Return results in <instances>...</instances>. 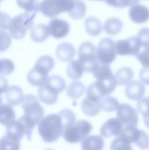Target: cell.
Here are the masks:
<instances>
[{
    "label": "cell",
    "instance_id": "obj_29",
    "mask_svg": "<svg viewBox=\"0 0 149 150\" xmlns=\"http://www.w3.org/2000/svg\"><path fill=\"white\" fill-rule=\"evenodd\" d=\"M85 91V85L79 81L71 83L67 88V96L73 99L79 98L84 95Z\"/></svg>",
    "mask_w": 149,
    "mask_h": 150
},
{
    "label": "cell",
    "instance_id": "obj_7",
    "mask_svg": "<svg viewBox=\"0 0 149 150\" xmlns=\"http://www.w3.org/2000/svg\"><path fill=\"white\" fill-rule=\"evenodd\" d=\"M78 60L82 64L85 71L92 73L99 63L93 43L87 41L81 44L78 49Z\"/></svg>",
    "mask_w": 149,
    "mask_h": 150
},
{
    "label": "cell",
    "instance_id": "obj_37",
    "mask_svg": "<svg viewBox=\"0 0 149 150\" xmlns=\"http://www.w3.org/2000/svg\"><path fill=\"white\" fill-rule=\"evenodd\" d=\"M20 142H16L9 138L6 135L0 139V149H19Z\"/></svg>",
    "mask_w": 149,
    "mask_h": 150
},
{
    "label": "cell",
    "instance_id": "obj_6",
    "mask_svg": "<svg viewBox=\"0 0 149 150\" xmlns=\"http://www.w3.org/2000/svg\"><path fill=\"white\" fill-rule=\"evenodd\" d=\"M75 0H43L40 2V12L46 16L54 18L61 13L70 12Z\"/></svg>",
    "mask_w": 149,
    "mask_h": 150
},
{
    "label": "cell",
    "instance_id": "obj_44",
    "mask_svg": "<svg viewBox=\"0 0 149 150\" xmlns=\"http://www.w3.org/2000/svg\"><path fill=\"white\" fill-rule=\"evenodd\" d=\"M139 77L141 81L147 85H149V67H144L141 69Z\"/></svg>",
    "mask_w": 149,
    "mask_h": 150
},
{
    "label": "cell",
    "instance_id": "obj_32",
    "mask_svg": "<svg viewBox=\"0 0 149 150\" xmlns=\"http://www.w3.org/2000/svg\"><path fill=\"white\" fill-rule=\"evenodd\" d=\"M131 142L122 132L113 139L110 145L111 149H132Z\"/></svg>",
    "mask_w": 149,
    "mask_h": 150
},
{
    "label": "cell",
    "instance_id": "obj_13",
    "mask_svg": "<svg viewBox=\"0 0 149 150\" xmlns=\"http://www.w3.org/2000/svg\"><path fill=\"white\" fill-rule=\"evenodd\" d=\"M47 26L50 35L56 39L64 38L68 34L70 29V25L66 21L58 18L50 20Z\"/></svg>",
    "mask_w": 149,
    "mask_h": 150
},
{
    "label": "cell",
    "instance_id": "obj_8",
    "mask_svg": "<svg viewBox=\"0 0 149 150\" xmlns=\"http://www.w3.org/2000/svg\"><path fill=\"white\" fill-rule=\"evenodd\" d=\"M22 107L25 115L29 117L37 125L44 115V110L37 98L33 94H28L24 96Z\"/></svg>",
    "mask_w": 149,
    "mask_h": 150
},
{
    "label": "cell",
    "instance_id": "obj_17",
    "mask_svg": "<svg viewBox=\"0 0 149 150\" xmlns=\"http://www.w3.org/2000/svg\"><path fill=\"white\" fill-rule=\"evenodd\" d=\"M145 89L144 84L138 81H133L127 84L125 88L127 97L132 100H138L145 94Z\"/></svg>",
    "mask_w": 149,
    "mask_h": 150
},
{
    "label": "cell",
    "instance_id": "obj_38",
    "mask_svg": "<svg viewBox=\"0 0 149 150\" xmlns=\"http://www.w3.org/2000/svg\"><path fill=\"white\" fill-rule=\"evenodd\" d=\"M15 69L13 62L8 59H0V74L8 75L12 73Z\"/></svg>",
    "mask_w": 149,
    "mask_h": 150
},
{
    "label": "cell",
    "instance_id": "obj_18",
    "mask_svg": "<svg viewBox=\"0 0 149 150\" xmlns=\"http://www.w3.org/2000/svg\"><path fill=\"white\" fill-rule=\"evenodd\" d=\"M100 101L86 97L82 100L81 105L82 112L87 116L96 115L101 109Z\"/></svg>",
    "mask_w": 149,
    "mask_h": 150
},
{
    "label": "cell",
    "instance_id": "obj_35",
    "mask_svg": "<svg viewBox=\"0 0 149 150\" xmlns=\"http://www.w3.org/2000/svg\"><path fill=\"white\" fill-rule=\"evenodd\" d=\"M109 5L117 8H123L127 6H131L138 4L140 0H104Z\"/></svg>",
    "mask_w": 149,
    "mask_h": 150
},
{
    "label": "cell",
    "instance_id": "obj_50",
    "mask_svg": "<svg viewBox=\"0 0 149 150\" xmlns=\"http://www.w3.org/2000/svg\"><path fill=\"white\" fill-rule=\"evenodd\" d=\"M148 99H149V97H148Z\"/></svg>",
    "mask_w": 149,
    "mask_h": 150
},
{
    "label": "cell",
    "instance_id": "obj_33",
    "mask_svg": "<svg viewBox=\"0 0 149 150\" xmlns=\"http://www.w3.org/2000/svg\"><path fill=\"white\" fill-rule=\"evenodd\" d=\"M34 66L48 73L54 67V60L49 55H43L37 59Z\"/></svg>",
    "mask_w": 149,
    "mask_h": 150
},
{
    "label": "cell",
    "instance_id": "obj_49",
    "mask_svg": "<svg viewBox=\"0 0 149 150\" xmlns=\"http://www.w3.org/2000/svg\"><path fill=\"white\" fill-rule=\"evenodd\" d=\"M1 1H2V0H0V2H1Z\"/></svg>",
    "mask_w": 149,
    "mask_h": 150
},
{
    "label": "cell",
    "instance_id": "obj_9",
    "mask_svg": "<svg viewBox=\"0 0 149 150\" xmlns=\"http://www.w3.org/2000/svg\"><path fill=\"white\" fill-rule=\"evenodd\" d=\"M115 42L110 38H105L101 40L96 49V56L99 63L109 64L116 57Z\"/></svg>",
    "mask_w": 149,
    "mask_h": 150
},
{
    "label": "cell",
    "instance_id": "obj_51",
    "mask_svg": "<svg viewBox=\"0 0 149 150\" xmlns=\"http://www.w3.org/2000/svg\"></svg>",
    "mask_w": 149,
    "mask_h": 150
},
{
    "label": "cell",
    "instance_id": "obj_21",
    "mask_svg": "<svg viewBox=\"0 0 149 150\" xmlns=\"http://www.w3.org/2000/svg\"><path fill=\"white\" fill-rule=\"evenodd\" d=\"M48 77V73L38 69L36 66L32 68L27 74L28 82L34 86H40L43 84Z\"/></svg>",
    "mask_w": 149,
    "mask_h": 150
},
{
    "label": "cell",
    "instance_id": "obj_19",
    "mask_svg": "<svg viewBox=\"0 0 149 150\" xmlns=\"http://www.w3.org/2000/svg\"><path fill=\"white\" fill-rule=\"evenodd\" d=\"M103 145L102 137L97 135L86 136L81 142V148L85 150H100L103 148Z\"/></svg>",
    "mask_w": 149,
    "mask_h": 150
},
{
    "label": "cell",
    "instance_id": "obj_48",
    "mask_svg": "<svg viewBox=\"0 0 149 150\" xmlns=\"http://www.w3.org/2000/svg\"><path fill=\"white\" fill-rule=\"evenodd\" d=\"M94 1H103L104 0H94Z\"/></svg>",
    "mask_w": 149,
    "mask_h": 150
},
{
    "label": "cell",
    "instance_id": "obj_15",
    "mask_svg": "<svg viewBox=\"0 0 149 150\" xmlns=\"http://www.w3.org/2000/svg\"><path fill=\"white\" fill-rule=\"evenodd\" d=\"M129 16L134 23H144L149 19V9L144 5L136 4L130 8Z\"/></svg>",
    "mask_w": 149,
    "mask_h": 150
},
{
    "label": "cell",
    "instance_id": "obj_25",
    "mask_svg": "<svg viewBox=\"0 0 149 150\" xmlns=\"http://www.w3.org/2000/svg\"><path fill=\"white\" fill-rule=\"evenodd\" d=\"M15 112L10 104H0V124L6 126L15 120Z\"/></svg>",
    "mask_w": 149,
    "mask_h": 150
},
{
    "label": "cell",
    "instance_id": "obj_34",
    "mask_svg": "<svg viewBox=\"0 0 149 150\" xmlns=\"http://www.w3.org/2000/svg\"><path fill=\"white\" fill-rule=\"evenodd\" d=\"M101 109L106 112H112L117 110L119 105L118 100L113 97H106L100 101Z\"/></svg>",
    "mask_w": 149,
    "mask_h": 150
},
{
    "label": "cell",
    "instance_id": "obj_24",
    "mask_svg": "<svg viewBox=\"0 0 149 150\" xmlns=\"http://www.w3.org/2000/svg\"><path fill=\"white\" fill-rule=\"evenodd\" d=\"M67 74L69 78L75 80L80 79L84 71L82 64L78 60H71L67 67Z\"/></svg>",
    "mask_w": 149,
    "mask_h": 150
},
{
    "label": "cell",
    "instance_id": "obj_36",
    "mask_svg": "<svg viewBox=\"0 0 149 150\" xmlns=\"http://www.w3.org/2000/svg\"><path fill=\"white\" fill-rule=\"evenodd\" d=\"M58 114L61 117L64 125V129L75 121L76 117L75 114L69 109H63L60 111Z\"/></svg>",
    "mask_w": 149,
    "mask_h": 150
},
{
    "label": "cell",
    "instance_id": "obj_14",
    "mask_svg": "<svg viewBox=\"0 0 149 150\" xmlns=\"http://www.w3.org/2000/svg\"><path fill=\"white\" fill-rule=\"evenodd\" d=\"M123 128V124L117 118L108 120L101 127L100 134L105 138L117 136Z\"/></svg>",
    "mask_w": 149,
    "mask_h": 150
},
{
    "label": "cell",
    "instance_id": "obj_26",
    "mask_svg": "<svg viewBox=\"0 0 149 150\" xmlns=\"http://www.w3.org/2000/svg\"><path fill=\"white\" fill-rule=\"evenodd\" d=\"M133 71L130 67H122L115 73L117 84L120 86L126 85L129 83L133 77Z\"/></svg>",
    "mask_w": 149,
    "mask_h": 150
},
{
    "label": "cell",
    "instance_id": "obj_20",
    "mask_svg": "<svg viewBox=\"0 0 149 150\" xmlns=\"http://www.w3.org/2000/svg\"><path fill=\"white\" fill-rule=\"evenodd\" d=\"M6 99L8 103L11 105H17L20 104L24 98L22 88L18 86H11L6 91Z\"/></svg>",
    "mask_w": 149,
    "mask_h": 150
},
{
    "label": "cell",
    "instance_id": "obj_40",
    "mask_svg": "<svg viewBox=\"0 0 149 150\" xmlns=\"http://www.w3.org/2000/svg\"><path fill=\"white\" fill-rule=\"evenodd\" d=\"M143 49L135 55L144 67H149V47H142Z\"/></svg>",
    "mask_w": 149,
    "mask_h": 150
},
{
    "label": "cell",
    "instance_id": "obj_42",
    "mask_svg": "<svg viewBox=\"0 0 149 150\" xmlns=\"http://www.w3.org/2000/svg\"><path fill=\"white\" fill-rule=\"evenodd\" d=\"M137 108L139 112L143 116L149 114V99L147 97H142L137 103Z\"/></svg>",
    "mask_w": 149,
    "mask_h": 150
},
{
    "label": "cell",
    "instance_id": "obj_5",
    "mask_svg": "<svg viewBox=\"0 0 149 150\" xmlns=\"http://www.w3.org/2000/svg\"><path fill=\"white\" fill-rule=\"evenodd\" d=\"M92 129V125L86 120L75 121L67 127L63 132V137L68 143H77L82 141Z\"/></svg>",
    "mask_w": 149,
    "mask_h": 150
},
{
    "label": "cell",
    "instance_id": "obj_16",
    "mask_svg": "<svg viewBox=\"0 0 149 150\" xmlns=\"http://www.w3.org/2000/svg\"><path fill=\"white\" fill-rule=\"evenodd\" d=\"M74 46L68 42H63L58 45L56 54L58 60L63 62H70L75 56Z\"/></svg>",
    "mask_w": 149,
    "mask_h": 150
},
{
    "label": "cell",
    "instance_id": "obj_41",
    "mask_svg": "<svg viewBox=\"0 0 149 150\" xmlns=\"http://www.w3.org/2000/svg\"><path fill=\"white\" fill-rule=\"evenodd\" d=\"M137 36L139 39L142 47H149V28H141L137 33Z\"/></svg>",
    "mask_w": 149,
    "mask_h": 150
},
{
    "label": "cell",
    "instance_id": "obj_3",
    "mask_svg": "<svg viewBox=\"0 0 149 150\" xmlns=\"http://www.w3.org/2000/svg\"><path fill=\"white\" fill-rule=\"evenodd\" d=\"M37 125L33 119L24 115L16 120H13L6 126V135L12 140L20 142L24 135L28 141L32 139V131Z\"/></svg>",
    "mask_w": 149,
    "mask_h": 150
},
{
    "label": "cell",
    "instance_id": "obj_31",
    "mask_svg": "<svg viewBox=\"0 0 149 150\" xmlns=\"http://www.w3.org/2000/svg\"><path fill=\"white\" fill-rule=\"evenodd\" d=\"M16 3L27 12L37 13L40 11V2L38 0H16Z\"/></svg>",
    "mask_w": 149,
    "mask_h": 150
},
{
    "label": "cell",
    "instance_id": "obj_12",
    "mask_svg": "<svg viewBox=\"0 0 149 150\" xmlns=\"http://www.w3.org/2000/svg\"><path fill=\"white\" fill-rule=\"evenodd\" d=\"M117 117L123 125H133L136 127L138 124V114L137 111L131 105L123 103L117 108Z\"/></svg>",
    "mask_w": 149,
    "mask_h": 150
},
{
    "label": "cell",
    "instance_id": "obj_30",
    "mask_svg": "<svg viewBox=\"0 0 149 150\" xmlns=\"http://www.w3.org/2000/svg\"><path fill=\"white\" fill-rule=\"evenodd\" d=\"M86 12V6L85 3L81 0H75V4L72 10L68 13L71 18L78 20L84 18Z\"/></svg>",
    "mask_w": 149,
    "mask_h": 150
},
{
    "label": "cell",
    "instance_id": "obj_39",
    "mask_svg": "<svg viewBox=\"0 0 149 150\" xmlns=\"http://www.w3.org/2000/svg\"><path fill=\"white\" fill-rule=\"evenodd\" d=\"M11 44V35L3 30H0V52L7 50Z\"/></svg>",
    "mask_w": 149,
    "mask_h": 150
},
{
    "label": "cell",
    "instance_id": "obj_11",
    "mask_svg": "<svg viewBox=\"0 0 149 150\" xmlns=\"http://www.w3.org/2000/svg\"><path fill=\"white\" fill-rule=\"evenodd\" d=\"M116 53L120 56L136 55L141 47L137 36H132L124 40H119L115 42Z\"/></svg>",
    "mask_w": 149,
    "mask_h": 150
},
{
    "label": "cell",
    "instance_id": "obj_46",
    "mask_svg": "<svg viewBox=\"0 0 149 150\" xmlns=\"http://www.w3.org/2000/svg\"><path fill=\"white\" fill-rule=\"evenodd\" d=\"M143 121H144V124L147 126V127L149 128V114L144 116Z\"/></svg>",
    "mask_w": 149,
    "mask_h": 150
},
{
    "label": "cell",
    "instance_id": "obj_45",
    "mask_svg": "<svg viewBox=\"0 0 149 150\" xmlns=\"http://www.w3.org/2000/svg\"><path fill=\"white\" fill-rule=\"evenodd\" d=\"M8 88V80L0 74V94L6 92Z\"/></svg>",
    "mask_w": 149,
    "mask_h": 150
},
{
    "label": "cell",
    "instance_id": "obj_1",
    "mask_svg": "<svg viewBox=\"0 0 149 150\" xmlns=\"http://www.w3.org/2000/svg\"><path fill=\"white\" fill-rule=\"evenodd\" d=\"M64 125L59 114L46 115L38 124V131L43 140L48 143L57 141L62 135Z\"/></svg>",
    "mask_w": 149,
    "mask_h": 150
},
{
    "label": "cell",
    "instance_id": "obj_10",
    "mask_svg": "<svg viewBox=\"0 0 149 150\" xmlns=\"http://www.w3.org/2000/svg\"><path fill=\"white\" fill-rule=\"evenodd\" d=\"M121 132L128 138L131 143L135 144L140 149H145L149 145L148 134L144 131L139 129L135 126H124Z\"/></svg>",
    "mask_w": 149,
    "mask_h": 150
},
{
    "label": "cell",
    "instance_id": "obj_47",
    "mask_svg": "<svg viewBox=\"0 0 149 150\" xmlns=\"http://www.w3.org/2000/svg\"><path fill=\"white\" fill-rule=\"evenodd\" d=\"M2 97H1V96L0 94V104L2 103Z\"/></svg>",
    "mask_w": 149,
    "mask_h": 150
},
{
    "label": "cell",
    "instance_id": "obj_27",
    "mask_svg": "<svg viewBox=\"0 0 149 150\" xmlns=\"http://www.w3.org/2000/svg\"><path fill=\"white\" fill-rule=\"evenodd\" d=\"M123 23L122 21L116 17L107 19L103 25L105 32L110 35H115L119 33L122 29Z\"/></svg>",
    "mask_w": 149,
    "mask_h": 150
},
{
    "label": "cell",
    "instance_id": "obj_23",
    "mask_svg": "<svg viewBox=\"0 0 149 150\" xmlns=\"http://www.w3.org/2000/svg\"><path fill=\"white\" fill-rule=\"evenodd\" d=\"M85 29L88 35L96 36L102 32V26L98 18L94 16H89L85 20Z\"/></svg>",
    "mask_w": 149,
    "mask_h": 150
},
{
    "label": "cell",
    "instance_id": "obj_4",
    "mask_svg": "<svg viewBox=\"0 0 149 150\" xmlns=\"http://www.w3.org/2000/svg\"><path fill=\"white\" fill-rule=\"evenodd\" d=\"M36 15L35 13L26 12L11 18L8 28L11 36L15 39L23 38L27 30L32 28Z\"/></svg>",
    "mask_w": 149,
    "mask_h": 150
},
{
    "label": "cell",
    "instance_id": "obj_22",
    "mask_svg": "<svg viewBox=\"0 0 149 150\" xmlns=\"http://www.w3.org/2000/svg\"><path fill=\"white\" fill-rule=\"evenodd\" d=\"M50 32L47 25L40 23L32 26L30 31V38L35 42L40 43L46 40Z\"/></svg>",
    "mask_w": 149,
    "mask_h": 150
},
{
    "label": "cell",
    "instance_id": "obj_43",
    "mask_svg": "<svg viewBox=\"0 0 149 150\" xmlns=\"http://www.w3.org/2000/svg\"><path fill=\"white\" fill-rule=\"evenodd\" d=\"M11 18L9 15L4 12H0V29L7 30Z\"/></svg>",
    "mask_w": 149,
    "mask_h": 150
},
{
    "label": "cell",
    "instance_id": "obj_52",
    "mask_svg": "<svg viewBox=\"0 0 149 150\" xmlns=\"http://www.w3.org/2000/svg\"><path fill=\"white\" fill-rule=\"evenodd\" d=\"M148 1H149V0H148Z\"/></svg>",
    "mask_w": 149,
    "mask_h": 150
},
{
    "label": "cell",
    "instance_id": "obj_2",
    "mask_svg": "<svg viewBox=\"0 0 149 150\" xmlns=\"http://www.w3.org/2000/svg\"><path fill=\"white\" fill-rule=\"evenodd\" d=\"M65 87V81L61 77L57 75L48 77L38 89V98L44 104H53L57 101L58 94Z\"/></svg>",
    "mask_w": 149,
    "mask_h": 150
},
{
    "label": "cell",
    "instance_id": "obj_28",
    "mask_svg": "<svg viewBox=\"0 0 149 150\" xmlns=\"http://www.w3.org/2000/svg\"><path fill=\"white\" fill-rule=\"evenodd\" d=\"M92 73L97 80H106L114 76L110 66L108 64L101 63H98Z\"/></svg>",
    "mask_w": 149,
    "mask_h": 150
}]
</instances>
